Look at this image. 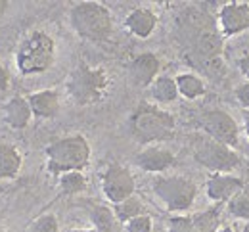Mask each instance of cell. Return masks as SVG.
<instances>
[{
    "mask_svg": "<svg viewBox=\"0 0 249 232\" xmlns=\"http://www.w3.org/2000/svg\"><path fill=\"white\" fill-rule=\"evenodd\" d=\"M35 117L40 119H54L60 113V94L56 90H40L33 92L27 98Z\"/></svg>",
    "mask_w": 249,
    "mask_h": 232,
    "instance_id": "15",
    "label": "cell"
},
{
    "mask_svg": "<svg viewBox=\"0 0 249 232\" xmlns=\"http://www.w3.org/2000/svg\"><path fill=\"white\" fill-rule=\"evenodd\" d=\"M113 213H115V217H117L119 223L126 225L130 219L140 217V215H146V207H144V203L136 198V196H130V198L115 203L113 205Z\"/></svg>",
    "mask_w": 249,
    "mask_h": 232,
    "instance_id": "20",
    "label": "cell"
},
{
    "mask_svg": "<svg viewBox=\"0 0 249 232\" xmlns=\"http://www.w3.org/2000/svg\"><path fill=\"white\" fill-rule=\"evenodd\" d=\"M90 221L98 232H115L119 227V221L113 213V207L96 203L90 205Z\"/></svg>",
    "mask_w": 249,
    "mask_h": 232,
    "instance_id": "18",
    "label": "cell"
},
{
    "mask_svg": "<svg viewBox=\"0 0 249 232\" xmlns=\"http://www.w3.org/2000/svg\"><path fill=\"white\" fill-rule=\"evenodd\" d=\"M69 19L75 33L85 40L102 42V40H107L113 31L111 12L104 4L92 2V0L75 4L71 8Z\"/></svg>",
    "mask_w": 249,
    "mask_h": 232,
    "instance_id": "3",
    "label": "cell"
},
{
    "mask_svg": "<svg viewBox=\"0 0 249 232\" xmlns=\"http://www.w3.org/2000/svg\"><path fill=\"white\" fill-rule=\"evenodd\" d=\"M220 31L224 36H232L249 29V4L248 2H228L218 14Z\"/></svg>",
    "mask_w": 249,
    "mask_h": 232,
    "instance_id": "10",
    "label": "cell"
},
{
    "mask_svg": "<svg viewBox=\"0 0 249 232\" xmlns=\"http://www.w3.org/2000/svg\"><path fill=\"white\" fill-rule=\"evenodd\" d=\"M29 232H58V219L54 215H42L33 223Z\"/></svg>",
    "mask_w": 249,
    "mask_h": 232,
    "instance_id": "25",
    "label": "cell"
},
{
    "mask_svg": "<svg viewBox=\"0 0 249 232\" xmlns=\"http://www.w3.org/2000/svg\"><path fill=\"white\" fill-rule=\"evenodd\" d=\"M154 229V223H152V217L146 213V215H140V217H134L126 223V231L128 232H152Z\"/></svg>",
    "mask_w": 249,
    "mask_h": 232,
    "instance_id": "26",
    "label": "cell"
},
{
    "mask_svg": "<svg viewBox=\"0 0 249 232\" xmlns=\"http://www.w3.org/2000/svg\"><path fill=\"white\" fill-rule=\"evenodd\" d=\"M67 232H92V231H83V229H73V231H67Z\"/></svg>",
    "mask_w": 249,
    "mask_h": 232,
    "instance_id": "34",
    "label": "cell"
},
{
    "mask_svg": "<svg viewBox=\"0 0 249 232\" xmlns=\"http://www.w3.org/2000/svg\"><path fill=\"white\" fill-rule=\"evenodd\" d=\"M244 186H246V182L240 177L215 173L207 180V196L213 201H226V199L232 198L236 192H240Z\"/></svg>",
    "mask_w": 249,
    "mask_h": 232,
    "instance_id": "11",
    "label": "cell"
},
{
    "mask_svg": "<svg viewBox=\"0 0 249 232\" xmlns=\"http://www.w3.org/2000/svg\"><path fill=\"white\" fill-rule=\"evenodd\" d=\"M107 89H109V79L106 69L85 66V64L73 69L67 81V92L79 106L98 104L100 100L106 98Z\"/></svg>",
    "mask_w": 249,
    "mask_h": 232,
    "instance_id": "5",
    "label": "cell"
},
{
    "mask_svg": "<svg viewBox=\"0 0 249 232\" xmlns=\"http://www.w3.org/2000/svg\"><path fill=\"white\" fill-rule=\"evenodd\" d=\"M56 58V42L50 35L35 31L18 48L16 66L21 75H38L48 71Z\"/></svg>",
    "mask_w": 249,
    "mask_h": 232,
    "instance_id": "4",
    "label": "cell"
},
{
    "mask_svg": "<svg viewBox=\"0 0 249 232\" xmlns=\"http://www.w3.org/2000/svg\"><path fill=\"white\" fill-rule=\"evenodd\" d=\"M175 83H177L178 94H182V96L188 98V100L199 98V96H203V94H205V90H207V89H205V83H203L199 77L192 75V73L178 75V77L175 79Z\"/></svg>",
    "mask_w": 249,
    "mask_h": 232,
    "instance_id": "19",
    "label": "cell"
},
{
    "mask_svg": "<svg viewBox=\"0 0 249 232\" xmlns=\"http://www.w3.org/2000/svg\"><path fill=\"white\" fill-rule=\"evenodd\" d=\"M167 232H196L192 217H171Z\"/></svg>",
    "mask_w": 249,
    "mask_h": 232,
    "instance_id": "27",
    "label": "cell"
},
{
    "mask_svg": "<svg viewBox=\"0 0 249 232\" xmlns=\"http://www.w3.org/2000/svg\"><path fill=\"white\" fill-rule=\"evenodd\" d=\"M21 154L12 144H0V182L16 178L21 169Z\"/></svg>",
    "mask_w": 249,
    "mask_h": 232,
    "instance_id": "17",
    "label": "cell"
},
{
    "mask_svg": "<svg viewBox=\"0 0 249 232\" xmlns=\"http://www.w3.org/2000/svg\"><path fill=\"white\" fill-rule=\"evenodd\" d=\"M31 117V106H29L27 98H23V96H14L6 104V107H4V121L12 129H18V131L25 129L29 125Z\"/></svg>",
    "mask_w": 249,
    "mask_h": 232,
    "instance_id": "16",
    "label": "cell"
},
{
    "mask_svg": "<svg viewBox=\"0 0 249 232\" xmlns=\"http://www.w3.org/2000/svg\"><path fill=\"white\" fill-rule=\"evenodd\" d=\"M90 163V144L83 134L60 138L46 146V169L52 175L83 171Z\"/></svg>",
    "mask_w": 249,
    "mask_h": 232,
    "instance_id": "1",
    "label": "cell"
},
{
    "mask_svg": "<svg viewBox=\"0 0 249 232\" xmlns=\"http://www.w3.org/2000/svg\"><path fill=\"white\" fill-rule=\"evenodd\" d=\"M136 165L140 167L146 173H161L167 171L169 167H173L177 163L175 156L165 150V148H157V146H150L146 150H142L136 158H134Z\"/></svg>",
    "mask_w": 249,
    "mask_h": 232,
    "instance_id": "13",
    "label": "cell"
},
{
    "mask_svg": "<svg viewBox=\"0 0 249 232\" xmlns=\"http://www.w3.org/2000/svg\"><path fill=\"white\" fill-rule=\"evenodd\" d=\"M154 192L169 211H186L197 196V186L186 177H163L154 182Z\"/></svg>",
    "mask_w": 249,
    "mask_h": 232,
    "instance_id": "6",
    "label": "cell"
},
{
    "mask_svg": "<svg viewBox=\"0 0 249 232\" xmlns=\"http://www.w3.org/2000/svg\"><path fill=\"white\" fill-rule=\"evenodd\" d=\"M238 67L242 69V73L249 79V56H244V58L238 62Z\"/></svg>",
    "mask_w": 249,
    "mask_h": 232,
    "instance_id": "30",
    "label": "cell"
},
{
    "mask_svg": "<svg viewBox=\"0 0 249 232\" xmlns=\"http://www.w3.org/2000/svg\"><path fill=\"white\" fill-rule=\"evenodd\" d=\"M130 133L140 144L161 142L173 138L177 123L175 117L152 104H140L130 115Z\"/></svg>",
    "mask_w": 249,
    "mask_h": 232,
    "instance_id": "2",
    "label": "cell"
},
{
    "mask_svg": "<svg viewBox=\"0 0 249 232\" xmlns=\"http://www.w3.org/2000/svg\"><path fill=\"white\" fill-rule=\"evenodd\" d=\"M8 6H10V4H8L6 0H0V18H2L4 14H6V10H8Z\"/></svg>",
    "mask_w": 249,
    "mask_h": 232,
    "instance_id": "31",
    "label": "cell"
},
{
    "mask_svg": "<svg viewBox=\"0 0 249 232\" xmlns=\"http://www.w3.org/2000/svg\"><path fill=\"white\" fill-rule=\"evenodd\" d=\"M152 96L154 100L161 102V104H167V102H175L178 98V89H177V83L175 79L171 77H157L152 85Z\"/></svg>",
    "mask_w": 249,
    "mask_h": 232,
    "instance_id": "21",
    "label": "cell"
},
{
    "mask_svg": "<svg viewBox=\"0 0 249 232\" xmlns=\"http://www.w3.org/2000/svg\"><path fill=\"white\" fill-rule=\"evenodd\" d=\"M244 117H246V133L249 136V111L248 109H244Z\"/></svg>",
    "mask_w": 249,
    "mask_h": 232,
    "instance_id": "33",
    "label": "cell"
},
{
    "mask_svg": "<svg viewBox=\"0 0 249 232\" xmlns=\"http://www.w3.org/2000/svg\"><path fill=\"white\" fill-rule=\"evenodd\" d=\"M196 232H218L220 227V211L218 207H211L207 211H201L192 217Z\"/></svg>",
    "mask_w": 249,
    "mask_h": 232,
    "instance_id": "22",
    "label": "cell"
},
{
    "mask_svg": "<svg viewBox=\"0 0 249 232\" xmlns=\"http://www.w3.org/2000/svg\"><path fill=\"white\" fill-rule=\"evenodd\" d=\"M194 160L201 167L213 173H222V175H228L230 171L242 165V158L234 150H230L224 144H218L215 140L201 142L194 154Z\"/></svg>",
    "mask_w": 249,
    "mask_h": 232,
    "instance_id": "7",
    "label": "cell"
},
{
    "mask_svg": "<svg viewBox=\"0 0 249 232\" xmlns=\"http://www.w3.org/2000/svg\"><path fill=\"white\" fill-rule=\"evenodd\" d=\"M201 127L211 136V140H215L218 144H224L228 148H234L238 144V138H240L238 123L232 119V115H228L222 109H211L203 113Z\"/></svg>",
    "mask_w": 249,
    "mask_h": 232,
    "instance_id": "9",
    "label": "cell"
},
{
    "mask_svg": "<svg viewBox=\"0 0 249 232\" xmlns=\"http://www.w3.org/2000/svg\"><path fill=\"white\" fill-rule=\"evenodd\" d=\"M236 98L242 104V107L249 111V83H244L236 89Z\"/></svg>",
    "mask_w": 249,
    "mask_h": 232,
    "instance_id": "28",
    "label": "cell"
},
{
    "mask_svg": "<svg viewBox=\"0 0 249 232\" xmlns=\"http://www.w3.org/2000/svg\"><path fill=\"white\" fill-rule=\"evenodd\" d=\"M102 190H104V196L115 205L123 199L134 196L136 182H134L132 173L126 167L111 163L102 175Z\"/></svg>",
    "mask_w": 249,
    "mask_h": 232,
    "instance_id": "8",
    "label": "cell"
},
{
    "mask_svg": "<svg viewBox=\"0 0 249 232\" xmlns=\"http://www.w3.org/2000/svg\"><path fill=\"white\" fill-rule=\"evenodd\" d=\"M228 211L238 219L249 221V184H246L240 192H236L228 199Z\"/></svg>",
    "mask_w": 249,
    "mask_h": 232,
    "instance_id": "24",
    "label": "cell"
},
{
    "mask_svg": "<svg viewBox=\"0 0 249 232\" xmlns=\"http://www.w3.org/2000/svg\"><path fill=\"white\" fill-rule=\"evenodd\" d=\"M8 89H10V73L0 64V92H6Z\"/></svg>",
    "mask_w": 249,
    "mask_h": 232,
    "instance_id": "29",
    "label": "cell"
},
{
    "mask_svg": "<svg viewBox=\"0 0 249 232\" xmlns=\"http://www.w3.org/2000/svg\"><path fill=\"white\" fill-rule=\"evenodd\" d=\"M87 186H89V182H87V177L83 175V171H71V173H65L60 177V188L67 196L81 194L87 190Z\"/></svg>",
    "mask_w": 249,
    "mask_h": 232,
    "instance_id": "23",
    "label": "cell"
},
{
    "mask_svg": "<svg viewBox=\"0 0 249 232\" xmlns=\"http://www.w3.org/2000/svg\"><path fill=\"white\" fill-rule=\"evenodd\" d=\"M218 232H249L248 229H244V231H236L234 227H224V229H220Z\"/></svg>",
    "mask_w": 249,
    "mask_h": 232,
    "instance_id": "32",
    "label": "cell"
},
{
    "mask_svg": "<svg viewBox=\"0 0 249 232\" xmlns=\"http://www.w3.org/2000/svg\"><path fill=\"white\" fill-rule=\"evenodd\" d=\"M124 27L138 38H148L156 31L157 16L150 8H136L124 18Z\"/></svg>",
    "mask_w": 249,
    "mask_h": 232,
    "instance_id": "14",
    "label": "cell"
},
{
    "mask_svg": "<svg viewBox=\"0 0 249 232\" xmlns=\"http://www.w3.org/2000/svg\"><path fill=\"white\" fill-rule=\"evenodd\" d=\"M159 58L152 52H144L140 56H136L130 64V77L138 87H150L154 85L159 73Z\"/></svg>",
    "mask_w": 249,
    "mask_h": 232,
    "instance_id": "12",
    "label": "cell"
}]
</instances>
